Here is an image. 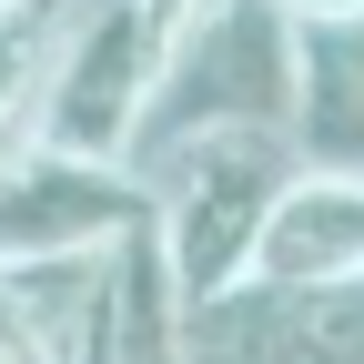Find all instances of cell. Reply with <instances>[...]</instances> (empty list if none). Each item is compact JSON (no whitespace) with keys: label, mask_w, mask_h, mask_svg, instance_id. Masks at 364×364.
I'll return each mask as SVG.
<instances>
[{"label":"cell","mask_w":364,"mask_h":364,"mask_svg":"<svg viewBox=\"0 0 364 364\" xmlns=\"http://www.w3.org/2000/svg\"><path fill=\"white\" fill-rule=\"evenodd\" d=\"M142 172V203H152V253L182 284V304H213L253 284V253H263V223L273 203L294 193V132H193V142H162L132 162Z\"/></svg>","instance_id":"obj_1"},{"label":"cell","mask_w":364,"mask_h":364,"mask_svg":"<svg viewBox=\"0 0 364 364\" xmlns=\"http://www.w3.org/2000/svg\"><path fill=\"white\" fill-rule=\"evenodd\" d=\"M162 61H172V21L152 0H71L61 41H51V81H41L31 142L71 152V162H122L132 172L152 91H162Z\"/></svg>","instance_id":"obj_2"},{"label":"cell","mask_w":364,"mask_h":364,"mask_svg":"<svg viewBox=\"0 0 364 364\" xmlns=\"http://www.w3.org/2000/svg\"><path fill=\"white\" fill-rule=\"evenodd\" d=\"M193 132H294V21L273 0H213L172 41L152 122H142V152L193 142Z\"/></svg>","instance_id":"obj_3"},{"label":"cell","mask_w":364,"mask_h":364,"mask_svg":"<svg viewBox=\"0 0 364 364\" xmlns=\"http://www.w3.org/2000/svg\"><path fill=\"white\" fill-rule=\"evenodd\" d=\"M132 233H152L142 172L122 162H71L21 142L0 162V263H61V253H112Z\"/></svg>","instance_id":"obj_4"},{"label":"cell","mask_w":364,"mask_h":364,"mask_svg":"<svg viewBox=\"0 0 364 364\" xmlns=\"http://www.w3.org/2000/svg\"><path fill=\"white\" fill-rule=\"evenodd\" d=\"M182 364H364V284H233L182 314Z\"/></svg>","instance_id":"obj_5"},{"label":"cell","mask_w":364,"mask_h":364,"mask_svg":"<svg viewBox=\"0 0 364 364\" xmlns=\"http://www.w3.org/2000/svg\"><path fill=\"white\" fill-rule=\"evenodd\" d=\"M0 304L41 364H112V314H122V243L112 253H61V263H0Z\"/></svg>","instance_id":"obj_6"},{"label":"cell","mask_w":364,"mask_h":364,"mask_svg":"<svg viewBox=\"0 0 364 364\" xmlns=\"http://www.w3.org/2000/svg\"><path fill=\"white\" fill-rule=\"evenodd\" d=\"M253 284H364V172H294V193L263 223Z\"/></svg>","instance_id":"obj_7"},{"label":"cell","mask_w":364,"mask_h":364,"mask_svg":"<svg viewBox=\"0 0 364 364\" xmlns=\"http://www.w3.org/2000/svg\"><path fill=\"white\" fill-rule=\"evenodd\" d=\"M294 152L304 172H364V21L294 31Z\"/></svg>","instance_id":"obj_8"},{"label":"cell","mask_w":364,"mask_h":364,"mask_svg":"<svg viewBox=\"0 0 364 364\" xmlns=\"http://www.w3.org/2000/svg\"><path fill=\"white\" fill-rule=\"evenodd\" d=\"M61 11L71 0H21V11H0V162H11L31 142V122H41V81H51Z\"/></svg>","instance_id":"obj_9"},{"label":"cell","mask_w":364,"mask_h":364,"mask_svg":"<svg viewBox=\"0 0 364 364\" xmlns=\"http://www.w3.org/2000/svg\"><path fill=\"white\" fill-rule=\"evenodd\" d=\"M294 31H334V21H364V0H273Z\"/></svg>","instance_id":"obj_10"},{"label":"cell","mask_w":364,"mask_h":364,"mask_svg":"<svg viewBox=\"0 0 364 364\" xmlns=\"http://www.w3.org/2000/svg\"><path fill=\"white\" fill-rule=\"evenodd\" d=\"M0 11H21V0H0Z\"/></svg>","instance_id":"obj_11"}]
</instances>
